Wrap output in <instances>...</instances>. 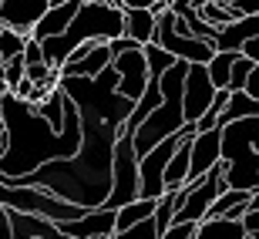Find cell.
Returning a JSON list of instances; mask_svg holds the SVG:
<instances>
[{
    "mask_svg": "<svg viewBox=\"0 0 259 239\" xmlns=\"http://www.w3.org/2000/svg\"><path fill=\"white\" fill-rule=\"evenodd\" d=\"M0 118L7 125V148L0 155V175L30 172L51 158H67L81 148V122L74 101L64 95V125L51 128L30 101L14 95L0 98Z\"/></svg>",
    "mask_w": 259,
    "mask_h": 239,
    "instance_id": "obj_1",
    "label": "cell"
},
{
    "mask_svg": "<svg viewBox=\"0 0 259 239\" xmlns=\"http://www.w3.org/2000/svg\"><path fill=\"white\" fill-rule=\"evenodd\" d=\"M58 85L71 101H74L77 111H88V115L101 118L105 125L118 128L125 122V115L132 111V98H125L118 91V71L115 64L101 67L95 77H84V74H58Z\"/></svg>",
    "mask_w": 259,
    "mask_h": 239,
    "instance_id": "obj_2",
    "label": "cell"
},
{
    "mask_svg": "<svg viewBox=\"0 0 259 239\" xmlns=\"http://www.w3.org/2000/svg\"><path fill=\"white\" fill-rule=\"evenodd\" d=\"M138 199V155L132 148V135L118 132L111 145V182H108V195L101 206L118 209L121 202Z\"/></svg>",
    "mask_w": 259,
    "mask_h": 239,
    "instance_id": "obj_3",
    "label": "cell"
},
{
    "mask_svg": "<svg viewBox=\"0 0 259 239\" xmlns=\"http://www.w3.org/2000/svg\"><path fill=\"white\" fill-rule=\"evenodd\" d=\"M175 24V10L165 7L158 17H155V34H152V44L165 48L172 58L179 61H189V64H205L212 54V44L205 37H195V34H179L172 27Z\"/></svg>",
    "mask_w": 259,
    "mask_h": 239,
    "instance_id": "obj_4",
    "label": "cell"
},
{
    "mask_svg": "<svg viewBox=\"0 0 259 239\" xmlns=\"http://www.w3.org/2000/svg\"><path fill=\"white\" fill-rule=\"evenodd\" d=\"M111 229H115V209L108 206H95L84 209L77 219L58 222V232L64 239H111Z\"/></svg>",
    "mask_w": 259,
    "mask_h": 239,
    "instance_id": "obj_5",
    "label": "cell"
},
{
    "mask_svg": "<svg viewBox=\"0 0 259 239\" xmlns=\"http://www.w3.org/2000/svg\"><path fill=\"white\" fill-rule=\"evenodd\" d=\"M212 95H215V85L205 74V64L185 67V77H182V115H185V122H195L209 108Z\"/></svg>",
    "mask_w": 259,
    "mask_h": 239,
    "instance_id": "obj_6",
    "label": "cell"
},
{
    "mask_svg": "<svg viewBox=\"0 0 259 239\" xmlns=\"http://www.w3.org/2000/svg\"><path fill=\"white\" fill-rule=\"evenodd\" d=\"M111 64H115L118 71V91L125 98H138L145 91V85H148V67H145V54L142 48H128V51H118L115 58H111Z\"/></svg>",
    "mask_w": 259,
    "mask_h": 239,
    "instance_id": "obj_7",
    "label": "cell"
},
{
    "mask_svg": "<svg viewBox=\"0 0 259 239\" xmlns=\"http://www.w3.org/2000/svg\"><path fill=\"white\" fill-rule=\"evenodd\" d=\"M215 162H219V125L192 132V138H189V179L185 182L202 179Z\"/></svg>",
    "mask_w": 259,
    "mask_h": 239,
    "instance_id": "obj_8",
    "label": "cell"
},
{
    "mask_svg": "<svg viewBox=\"0 0 259 239\" xmlns=\"http://www.w3.org/2000/svg\"><path fill=\"white\" fill-rule=\"evenodd\" d=\"M7 222H10V239H64L58 232V222L44 219L37 212L7 209Z\"/></svg>",
    "mask_w": 259,
    "mask_h": 239,
    "instance_id": "obj_9",
    "label": "cell"
},
{
    "mask_svg": "<svg viewBox=\"0 0 259 239\" xmlns=\"http://www.w3.org/2000/svg\"><path fill=\"white\" fill-rule=\"evenodd\" d=\"M48 4L51 0H0V24L20 30V34H30V27L48 10Z\"/></svg>",
    "mask_w": 259,
    "mask_h": 239,
    "instance_id": "obj_10",
    "label": "cell"
},
{
    "mask_svg": "<svg viewBox=\"0 0 259 239\" xmlns=\"http://www.w3.org/2000/svg\"><path fill=\"white\" fill-rule=\"evenodd\" d=\"M249 34H259V14H242V17L215 27L209 44H212V51H239V44Z\"/></svg>",
    "mask_w": 259,
    "mask_h": 239,
    "instance_id": "obj_11",
    "label": "cell"
},
{
    "mask_svg": "<svg viewBox=\"0 0 259 239\" xmlns=\"http://www.w3.org/2000/svg\"><path fill=\"white\" fill-rule=\"evenodd\" d=\"M81 7V0H54L48 4V10L37 17V24L30 27V37H51V34H61L67 27V20L74 17V10Z\"/></svg>",
    "mask_w": 259,
    "mask_h": 239,
    "instance_id": "obj_12",
    "label": "cell"
},
{
    "mask_svg": "<svg viewBox=\"0 0 259 239\" xmlns=\"http://www.w3.org/2000/svg\"><path fill=\"white\" fill-rule=\"evenodd\" d=\"M121 34L135 44H148L155 34V14L148 7H121Z\"/></svg>",
    "mask_w": 259,
    "mask_h": 239,
    "instance_id": "obj_13",
    "label": "cell"
},
{
    "mask_svg": "<svg viewBox=\"0 0 259 239\" xmlns=\"http://www.w3.org/2000/svg\"><path fill=\"white\" fill-rule=\"evenodd\" d=\"M189 138H192V135H189ZM189 138L179 142L175 152L168 155V162H165V169H162V192L179 189V185H185V179H189Z\"/></svg>",
    "mask_w": 259,
    "mask_h": 239,
    "instance_id": "obj_14",
    "label": "cell"
},
{
    "mask_svg": "<svg viewBox=\"0 0 259 239\" xmlns=\"http://www.w3.org/2000/svg\"><path fill=\"white\" fill-rule=\"evenodd\" d=\"M195 239H246V232H242L239 219H229V216H209V219H199Z\"/></svg>",
    "mask_w": 259,
    "mask_h": 239,
    "instance_id": "obj_15",
    "label": "cell"
},
{
    "mask_svg": "<svg viewBox=\"0 0 259 239\" xmlns=\"http://www.w3.org/2000/svg\"><path fill=\"white\" fill-rule=\"evenodd\" d=\"M242 115H259V101H256V98H249L242 88H236V91H229V98H226V105H222L215 125H226V122L242 118Z\"/></svg>",
    "mask_w": 259,
    "mask_h": 239,
    "instance_id": "obj_16",
    "label": "cell"
},
{
    "mask_svg": "<svg viewBox=\"0 0 259 239\" xmlns=\"http://www.w3.org/2000/svg\"><path fill=\"white\" fill-rule=\"evenodd\" d=\"M34 111H37L51 128H61V125H64V91H61V85H54L40 101H34Z\"/></svg>",
    "mask_w": 259,
    "mask_h": 239,
    "instance_id": "obj_17",
    "label": "cell"
},
{
    "mask_svg": "<svg viewBox=\"0 0 259 239\" xmlns=\"http://www.w3.org/2000/svg\"><path fill=\"white\" fill-rule=\"evenodd\" d=\"M239 51H212L209 61H205V74L215 88H226L229 81V67H232V58H236Z\"/></svg>",
    "mask_w": 259,
    "mask_h": 239,
    "instance_id": "obj_18",
    "label": "cell"
},
{
    "mask_svg": "<svg viewBox=\"0 0 259 239\" xmlns=\"http://www.w3.org/2000/svg\"><path fill=\"white\" fill-rule=\"evenodd\" d=\"M142 54H145V67H148V77H158L165 67L175 61L168 51L158 48V44H152V41H148V44H142Z\"/></svg>",
    "mask_w": 259,
    "mask_h": 239,
    "instance_id": "obj_19",
    "label": "cell"
},
{
    "mask_svg": "<svg viewBox=\"0 0 259 239\" xmlns=\"http://www.w3.org/2000/svg\"><path fill=\"white\" fill-rule=\"evenodd\" d=\"M24 37H27V34H20V30L4 27V24H0V61L20 54V51H24Z\"/></svg>",
    "mask_w": 259,
    "mask_h": 239,
    "instance_id": "obj_20",
    "label": "cell"
},
{
    "mask_svg": "<svg viewBox=\"0 0 259 239\" xmlns=\"http://www.w3.org/2000/svg\"><path fill=\"white\" fill-rule=\"evenodd\" d=\"M259 61H252V58H246V54H236V58H232V67H229V81H226V88H229V91H236V88H242V81H246V74H249L252 67H256Z\"/></svg>",
    "mask_w": 259,
    "mask_h": 239,
    "instance_id": "obj_21",
    "label": "cell"
},
{
    "mask_svg": "<svg viewBox=\"0 0 259 239\" xmlns=\"http://www.w3.org/2000/svg\"><path fill=\"white\" fill-rule=\"evenodd\" d=\"M111 239H158V229H155V219H152V216H145V219L132 222L128 229L115 232Z\"/></svg>",
    "mask_w": 259,
    "mask_h": 239,
    "instance_id": "obj_22",
    "label": "cell"
},
{
    "mask_svg": "<svg viewBox=\"0 0 259 239\" xmlns=\"http://www.w3.org/2000/svg\"><path fill=\"white\" fill-rule=\"evenodd\" d=\"M239 222H242V232H246V239H252L259 232V199H252L249 206H246V212L239 216Z\"/></svg>",
    "mask_w": 259,
    "mask_h": 239,
    "instance_id": "obj_23",
    "label": "cell"
},
{
    "mask_svg": "<svg viewBox=\"0 0 259 239\" xmlns=\"http://www.w3.org/2000/svg\"><path fill=\"white\" fill-rule=\"evenodd\" d=\"M242 91H246L249 98H256V101H259V64L252 67L249 74H246V81H242Z\"/></svg>",
    "mask_w": 259,
    "mask_h": 239,
    "instance_id": "obj_24",
    "label": "cell"
},
{
    "mask_svg": "<svg viewBox=\"0 0 259 239\" xmlns=\"http://www.w3.org/2000/svg\"><path fill=\"white\" fill-rule=\"evenodd\" d=\"M226 7H232L236 14H259V4L256 0H222Z\"/></svg>",
    "mask_w": 259,
    "mask_h": 239,
    "instance_id": "obj_25",
    "label": "cell"
},
{
    "mask_svg": "<svg viewBox=\"0 0 259 239\" xmlns=\"http://www.w3.org/2000/svg\"><path fill=\"white\" fill-rule=\"evenodd\" d=\"M239 51L246 54V58H252V61H259V34H249V37L239 44Z\"/></svg>",
    "mask_w": 259,
    "mask_h": 239,
    "instance_id": "obj_26",
    "label": "cell"
},
{
    "mask_svg": "<svg viewBox=\"0 0 259 239\" xmlns=\"http://www.w3.org/2000/svg\"><path fill=\"white\" fill-rule=\"evenodd\" d=\"M0 239H10V222H7V206L0 202Z\"/></svg>",
    "mask_w": 259,
    "mask_h": 239,
    "instance_id": "obj_27",
    "label": "cell"
},
{
    "mask_svg": "<svg viewBox=\"0 0 259 239\" xmlns=\"http://www.w3.org/2000/svg\"><path fill=\"white\" fill-rule=\"evenodd\" d=\"M4 148H7V125L0 118V155H4Z\"/></svg>",
    "mask_w": 259,
    "mask_h": 239,
    "instance_id": "obj_28",
    "label": "cell"
},
{
    "mask_svg": "<svg viewBox=\"0 0 259 239\" xmlns=\"http://www.w3.org/2000/svg\"><path fill=\"white\" fill-rule=\"evenodd\" d=\"M152 0H121V7H148Z\"/></svg>",
    "mask_w": 259,
    "mask_h": 239,
    "instance_id": "obj_29",
    "label": "cell"
},
{
    "mask_svg": "<svg viewBox=\"0 0 259 239\" xmlns=\"http://www.w3.org/2000/svg\"><path fill=\"white\" fill-rule=\"evenodd\" d=\"M0 77H4V61H0Z\"/></svg>",
    "mask_w": 259,
    "mask_h": 239,
    "instance_id": "obj_30",
    "label": "cell"
},
{
    "mask_svg": "<svg viewBox=\"0 0 259 239\" xmlns=\"http://www.w3.org/2000/svg\"><path fill=\"white\" fill-rule=\"evenodd\" d=\"M51 4H54V0H51Z\"/></svg>",
    "mask_w": 259,
    "mask_h": 239,
    "instance_id": "obj_31",
    "label": "cell"
}]
</instances>
